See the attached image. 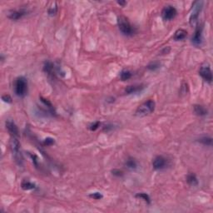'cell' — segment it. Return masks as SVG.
Here are the masks:
<instances>
[{"instance_id":"6da1fadb","label":"cell","mask_w":213,"mask_h":213,"mask_svg":"<svg viewBox=\"0 0 213 213\" xmlns=\"http://www.w3.org/2000/svg\"><path fill=\"white\" fill-rule=\"evenodd\" d=\"M14 92L19 98H23L27 93V80L24 77H18L14 82Z\"/></svg>"},{"instance_id":"7a4b0ae2","label":"cell","mask_w":213,"mask_h":213,"mask_svg":"<svg viewBox=\"0 0 213 213\" xmlns=\"http://www.w3.org/2000/svg\"><path fill=\"white\" fill-rule=\"evenodd\" d=\"M117 24L120 31L126 36H132L135 33V29L132 25L124 16H120L117 18Z\"/></svg>"},{"instance_id":"3957f363","label":"cell","mask_w":213,"mask_h":213,"mask_svg":"<svg viewBox=\"0 0 213 213\" xmlns=\"http://www.w3.org/2000/svg\"><path fill=\"white\" fill-rule=\"evenodd\" d=\"M155 106V102L153 100L146 101L137 107L136 115L137 117H145L146 115H149L150 113H152L154 111Z\"/></svg>"},{"instance_id":"277c9868","label":"cell","mask_w":213,"mask_h":213,"mask_svg":"<svg viewBox=\"0 0 213 213\" xmlns=\"http://www.w3.org/2000/svg\"><path fill=\"white\" fill-rule=\"evenodd\" d=\"M10 147L12 152H13L14 158L18 165H22L23 163V157H22L21 152H20V143L18 140L17 137H12L10 141Z\"/></svg>"},{"instance_id":"5b68a950","label":"cell","mask_w":213,"mask_h":213,"mask_svg":"<svg viewBox=\"0 0 213 213\" xmlns=\"http://www.w3.org/2000/svg\"><path fill=\"white\" fill-rule=\"evenodd\" d=\"M203 6V2L202 1H197L194 2L192 5V12L190 16V24L192 26H195L197 23L199 13L201 12V9Z\"/></svg>"},{"instance_id":"8992f818","label":"cell","mask_w":213,"mask_h":213,"mask_svg":"<svg viewBox=\"0 0 213 213\" xmlns=\"http://www.w3.org/2000/svg\"><path fill=\"white\" fill-rule=\"evenodd\" d=\"M177 14V11L176 8L171 5H168L166 6L161 11V16L164 20L166 21H170L171 19H173Z\"/></svg>"},{"instance_id":"52a82bcc","label":"cell","mask_w":213,"mask_h":213,"mask_svg":"<svg viewBox=\"0 0 213 213\" xmlns=\"http://www.w3.org/2000/svg\"><path fill=\"white\" fill-rule=\"evenodd\" d=\"M199 75L206 81V82H212V72L211 70V67L209 64H204L202 65L199 71Z\"/></svg>"},{"instance_id":"ba28073f","label":"cell","mask_w":213,"mask_h":213,"mask_svg":"<svg viewBox=\"0 0 213 213\" xmlns=\"http://www.w3.org/2000/svg\"><path fill=\"white\" fill-rule=\"evenodd\" d=\"M168 165L167 159L163 157L162 156H157L152 161V167L156 170H161L164 169Z\"/></svg>"},{"instance_id":"9c48e42d","label":"cell","mask_w":213,"mask_h":213,"mask_svg":"<svg viewBox=\"0 0 213 213\" xmlns=\"http://www.w3.org/2000/svg\"><path fill=\"white\" fill-rule=\"evenodd\" d=\"M202 29L203 27L201 25L197 26L196 28L195 34L192 37V43L195 46H200L202 43Z\"/></svg>"},{"instance_id":"30bf717a","label":"cell","mask_w":213,"mask_h":213,"mask_svg":"<svg viewBox=\"0 0 213 213\" xmlns=\"http://www.w3.org/2000/svg\"><path fill=\"white\" fill-rule=\"evenodd\" d=\"M6 128L8 129L9 134L12 137H18V127L16 126L14 122L11 121V120H7L6 121Z\"/></svg>"},{"instance_id":"8fae6325","label":"cell","mask_w":213,"mask_h":213,"mask_svg":"<svg viewBox=\"0 0 213 213\" xmlns=\"http://www.w3.org/2000/svg\"><path fill=\"white\" fill-rule=\"evenodd\" d=\"M27 13V11L24 9H18V10H12L9 13V18L12 20H18L19 18H21L23 16H24Z\"/></svg>"},{"instance_id":"7c38bea8","label":"cell","mask_w":213,"mask_h":213,"mask_svg":"<svg viewBox=\"0 0 213 213\" xmlns=\"http://www.w3.org/2000/svg\"><path fill=\"white\" fill-rule=\"evenodd\" d=\"M187 36V32L185 29L180 28L178 30L175 32V34L173 36V39L175 41H181V40L185 39Z\"/></svg>"},{"instance_id":"4fadbf2b","label":"cell","mask_w":213,"mask_h":213,"mask_svg":"<svg viewBox=\"0 0 213 213\" xmlns=\"http://www.w3.org/2000/svg\"><path fill=\"white\" fill-rule=\"evenodd\" d=\"M144 88V87L143 85H132L128 86L127 88L125 89V92L127 94H132V93H137L139 92L143 89Z\"/></svg>"},{"instance_id":"5bb4252c","label":"cell","mask_w":213,"mask_h":213,"mask_svg":"<svg viewBox=\"0 0 213 213\" xmlns=\"http://www.w3.org/2000/svg\"><path fill=\"white\" fill-rule=\"evenodd\" d=\"M53 68H54V65L51 61H46L43 65V71L46 73H48L49 75H52L53 76Z\"/></svg>"},{"instance_id":"9a60e30c","label":"cell","mask_w":213,"mask_h":213,"mask_svg":"<svg viewBox=\"0 0 213 213\" xmlns=\"http://www.w3.org/2000/svg\"><path fill=\"white\" fill-rule=\"evenodd\" d=\"M186 182H187L189 185H191V186H197L198 185L197 178L196 177L195 174L193 173H190L187 175V177H186Z\"/></svg>"},{"instance_id":"2e32d148","label":"cell","mask_w":213,"mask_h":213,"mask_svg":"<svg viewBox=\"0 0 213 213\" xmlns=\"http://www.w3.org/2000/svg\"><path fill=\"white\" fill-rule=\"evenodd\" d=\"M194 112L197 116H206L207 114V110L201 105H195Z\"/></svg>"},{"instance_id":"e0dca14e","label":"cell","mask_w":213,"mask_h":213,"mask_svg":"<svg viewBox=\"0 0 213 213\" xmlns=\"http://www.w3.org/2000/svg\"><path fill=\"white\" fill-rule=\"evenodd\" d=\"M126 168L129 169V170H135L137 168V163L136 160L133 158H129L127 160L126 163H125Z\"/></svg>"},{"instance_id":"ac0fdd59","label":"cell","mask_w":213,"mask_h":213,"mask_svg":"<svg viewBox=\"0 0 213 213\" xmlns=\"http://www.w3.org/2000/svg\"><path fill=\"white\" fill-rule=\"evenodd\" d=\"M22 188L23 190H26V191H28V190H33V189L35 188V184L33 182H31L29 181H23L22 182Z\"/></svg>"},{"instance_id":"d6986e66","label":"cell","mask_w":213,"mask_h":213,"mask_svg":"<svg viewBox=\"0 0 213 213\" xmlns=\"http://www.w3.org/2000/svg\"><path fill=\"white\" fill-rule=\"evenodd\" d=\"M132 78V73L129 70H123L120 73V78L122 81L130 79Z\"/></svg>"},{"instance_id":"ffe728a7","label":"cell","mask_w":213,"mask_h":213,"mask_svg":"<svg viewBox=\"0 0 213 213\" xmlns=\"http://www.w3.org/2000/svg\"><path fill=\"white\" fill-rule=\"evenodd\" d=\"M199 143H202L206 146H211L212 145V138L209 137H203L199 139Z\"/></svg>"},{"instance_id":"44dd1931","label":"cell","mask_w":213,"mask_h":213,"mask_svg":"<svg viewBox=\"0 0 213 213\" xmlns=\"http://www.w3.org/2000/svg\"><path fill=\"white\" fill-rule=\"evenodd\" d=\"M136 197L140 198V199H143V201H146V203L149 204L151 202V199H150V197L146 193H144V192H141V193H137L136 195Z\"/></svg>"},{"instance_id":"7402d4cb","label":"cell","mask_w":213,"mask_h":213,"mask_svg":"<svg viewBox=\"0 0 213 213\" xmlns=\"http://www.w3.org/2000/svg\"><path fill=\"white\" fill-rule=\"evenodd\" d=\"M40 99H41V102L43 103L45 106H48V108H49L50 111H51V113H55V112H54V108H53V106H52V103L49 102L48 99H45V98H40Z\"/></svg>"},{"instance_id":"603a6c76","label":"cell","mask_w":213,"mask_h":213,"mask_svg":"<svg viewBox=\"0 0 213 213\" xmlns=\"http://www.w3.org/2000/svg\"><path fill=\"white\" fill-rule=\"evenodd\" d=\"M146 67H147V69H149L151 71H155L160 67V64L158 63H157V62H154V63H151L150 64H148L146 66Z\"/></svg>"},{"instance_id":"cb8c5ba5","label":"cell","mask_w":213,"mask_h":213,"mask_svg":"<svg viewBox=\"0 0 213 213\" xmlns=\"http://www.w3.org/2000/svg\"><path fill=\"white\" fill-rule=\"evenodd\" d=\"M57 12H58V7H57V4L55 3L53 5H52L49 8V14L50 16H54L57 13Z\"/></svg>"},{"instance_id":"d4e9b609","label":"cell","mask_w":213,"mask_h":213,"mask_svg":"<svg viewBox=\"0 0 213 213\" xmlns=\"http://www.w3.org/2000/svg\"><path fill=\"white\" fill-rule=\"evenodd\" d=\"M89 197L92 198H93L95 200H100L103 198V195L101 194L100 192H93V193H91Z\"/></svg>"},{"instance_id":"484cf974","label":"cell","mask_w":213,"mask_h":213,"mask_svg":"<svg viewBox=\"0 0 213 213\" xmlns=\"http://www.w3.org/2000/svg\"><path fill=\"white\" fill-rule=\"evenodd\" d=\"M54 143L55 141L53 138H52V137H47L45 140H44V142H43V144L45 146H51L52 144H54Z\"/></svg>"},{"instance_id":"4316f807","label":"cell","mask_w":213,"mask_h":213,"mask_svg":"<svg viewBox=\"0 0 213 213\" xmlns=\"http://www.w3.org/2000/svg\"><path fill=\"white\" fill-rule=\"evenodd\" d=\"M100 122H95L94 123H92V124L89 126V129H90L91 131H96V130L100 127Z\"/></svg>"},{"instance_id":"83f0119b","label":"cell","mask_w":213,"mask_h":213,"mask_svg":"<svg viewBox=\"0 0 213 213\" xmlns=\"http://www.w3.org/2000/svg\"><path fill=\"white\" fill-rule=\"evenodd\" d=\"M2 100H3L4 103H12V98L8 94L3 95V96H2Z\"/></svg>"},{"instance_id":"f1b7e54d","label":"cell","mask_w":213,"mask_h":213,"mask_svg":"<svg viewBox=\"0 0 213 213\" xmlns=\"http://www.w3.org/2000/svg\"><path fill=\"white\" fill-rule=\"evenodd\" d=\"M113 172V175L116 176V177H122L123 175V172H122L121 170H118V169H114V170L112 171Z\"/></svg>"},{"instance_id":"f546056e","label":"cell","mask_w":213,"mask_h":213,"mask_svg":"<svg viewBox=\"0 0 213 213\" xmlns=\"http://www.w3.org/2000/svg\"><path fill=\"white\" fill-rule=\"evenodd\" d=\"M117 3H118L119 5H121V6L124 7L126 4H127V2H125V1H117Z\"/></svg>"}]
</instances>
